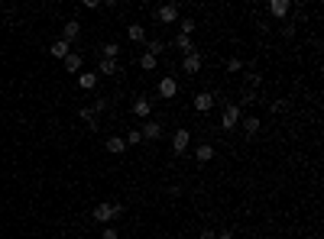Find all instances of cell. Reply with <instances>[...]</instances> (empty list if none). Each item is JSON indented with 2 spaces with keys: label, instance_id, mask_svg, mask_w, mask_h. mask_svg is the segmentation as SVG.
Listing matches in <instances>:
<instances>
[{
  "label": "cell",
  "instance_id": "20",
  "mask_svg": "<svg viewBox=\"0 0 324 239\" xmlns=\"http://www.w3.org/2000/svg\"><path fill=\"white\" fill-rule=\"evenodd\" d=\"M156 65H159V58H156V55H149V52L139 55V68H143V71H156Z\"/></svg>",
  "mask_w": 324,
  "mask_h": 239
},
{
  "label": "cell",
  "instance_id": "27",
  "mask_svg": "<svg viewBox=\"0 0 324 239\" xmlns=\"http://www.w3.org/2000/svg\"><path fill=\"white\" fill-rule=\"evenodd\" d=\"M100 236H104V239H117V236H120V230H117V226H104Z\"/></svg>",
  "mask_w": 324,
  "mask_h": 239
},
{
  "label": "cell",
  "instance_id": "8",
  "mask_svg": "<svg viewBox=\"0 0 324 239\" xmlns=\"http://www.w3.org/2000/svg\"><path fill=\"white\" fill-rule=\"evenodd\" d=\"M175 94H178V81H175V78H162V81H159V97H162V101H172Z\"/></svg>",
  "mask_w": 324,
  "mask_h": 239
},
{
  "label": "cell",
  "instance_id": "11",
  "mask_svg": "<svg viewBox=\"0 0 324 239\" xmlns=\"http://www.w3.org/2000/svg\"><path fill=\"white\" fill-rule=\"evenodd\" d=\"M172 49H178V52H194V46H192V36H182V32H175V39H172Z\"/></svg>",
  "mask_w": 324,
  "mask_h": 239
},
{
  "label": "cell",
  "instance_id": "3",
  "mask_svg": "<svg viewBox=\"0 0 324 239\" xmlns=\"http://www.w3.org/2000/svg\"><path fill=\"white\" fill-rule=\"evenodd\" d=\"M237 123H240V104H227L224 113H221V126H224V130H233Z\"/></svg>",
  "mask_w": 324,
  "mask_h": 239
},
{
  "label": "cell",
  "instance_id": "29",
  "mask_svg": "<svg viewBox=\"0 0 324 239\" xmlns=\"http://www.w3.org/2000/svg\"><path fill=\"white\" fill-rule=\"evenodd\" d=\"M104 107H107V101H94L91 104V113H104Z\"/></svg>",
  "mask_w": 324,
  "mask_h": 239
},
{
  "label": "cell",
  "instance_id": "13",
  "mask_svg": "<svg viewBox=\"0 0 324 239\" xmlns=\"http://www.w3.org/2000/svg\"><path fill=\"white\" fill-rule=\"evenodd\" d=\"M78 32H81V23H78V20H68V23L62 26V39L68 46H71V39H78Z\"/></svg>",
  "mask_w": 324,
  "mask_h": 239
},
{
  "label": "cell",
  "instance_id": "4",
  "mask_svg": "<svg viewBox=\"0 0 324 239\" xmlns=\"http://www.w3.org/2000/svg\"><path fill=\"white\" fill-rule=\"evenodd\" d=\"M214 104H217V97H214L211 91L194 94V110H198V113H211V110H214Z\"/></svg>",
  "mask_w": 324,
  "mask_h": 239
},
{
  "label": "cell",
  "instance_id": "16",
  "mask_svg": "<svg viewBox=\"0 0 324 239\" xmlns=\"http://www.w3.org/2000/svg\"><path fill=\"white\" fill-rule=\"evenodd\" d=\"M78 84L85 87V91H94L97 87V71H81L78 75Z\"/></svg>",
  "mask_w": 324,
  "mask_h": 239
},
{
  "label": "cell",
  "instance_id": "32",
  "mask_svg": "<svg viewBox=\"0 0 324 239\" xmlns=\"http://www.w3.org/2000/svg\"><path fill=\"white\" fill-rule=\"evenodd\" d=\"M217 239H233V233H227V230H224V233H217Z\"/></svg>",
  "mask_w": 324,
  "mask_h": 239
},
{
  "label": "cell",
  "instance_id": "2",
  "mask_svg": "<svg viewBox=\"0 0 324 239\" xmlns=\"http://www.w3.org/2000/svg\"><path fill=\"white\" fill-rule=\"evenodd\" d=\"M156 20H159L162 26H172V23H178L182 16H178V7H175V3H162V7L156 10Z\"/></svg>",
  "mask_w": 324,
  "mask_h": 239
},
{
  "label": "cell",
  "instance_id": "26",
  "mask_svg": "<svg viewBox=\"0 0 324 239\" xmlns=\"http://www.w3.org/2000/svg\"><path fill=\"white\" fill-rule=\"evenodd\" d=\"M136 142H143V136H139V130H130L127 133V146H136Z\"/></svg>",
  "mask_w": 324,
  "mask_h": 239
},
{
  "label": "cell",
  "instance_id": "5",
  "mask_svg": "<svg viewBox=\"0 0 324 239\" xmlns=\"http://www.w3.org/2000/svg\"><path fill=\"white\" fill-rule=\"evenodd\" d=\"M188 142H192V133H188V130H175V133H172V152H175V155L185 152Z\"/></svg>",
  "mask_w": 324,
  "mask_h": 239
},
{
  "label": "cell",
  "instance_id": "14",
  "mask_svg": "<svg viewBox=\"0 0 324 239\" xmlns=\"http://www.w3.org/2000/svg\"><path fill=\"white\" fill-rule=\"evenodd\" d=\"M149 110H153V104H149V97H136L133 101V113L143 116V120H149Z\"/></svg>",
  "mask_w": 324,
  "mask_h": 239
},
{
  "label": "cell",
  "instance_id": "9",
  "mask_svg": "<svg viewBox=\"0 0 324 239\" xmlns=\"http://www.w3.org/2000/svg\"><path fill=\"white\" fill-rule=\"evenodd\" d=\"M49 55H52V58H62V62H65V58L71 55V46L65 42V39H55L52 46H49Z\"/></svg>",
  "mask_w": 324,
  "mask_h": 239
},
{
  "label": "cell",
  "instance_id": "6",
  "mask_svg": "<svg viewBox=\"0 0 324 239\" xmlns=\"http://www.w3.org/2000/svg\"><path fill=\"white\" fill-rule=\"evenodd\" d=\"M182 71H185V75H198V71H201V52H198V49L182 58Z\"/></svg>",
  "mask_w": 324,
  "mask_h": 239
},
{
  "label": "cell",
  "instance_id": "12",
  "mask_svg": "<svg viewBox=\"0 0 324 239\" xmlns=\"http://www.w3.org/2000/svg\"><path fill=\"white\" fill-rule=\"evenodd\" d=\"M289 10H292V3H289V0H272V3H269V13L276 16V20L289 16Z\"/></svg>",
  "mask_w": 324,
  "mask_h": 239
},
{
  "label": "cell",
  "instance_id": "15",
  "mask_svg": "<svg viewBox=\"0 0 324 239\" xmlns=\"http://www.w3.org/2000/svg\"><path fill=\"white\" fill-rule=\"evenodd\" d=\"M107 152L110 155H124L127 152V139L124 136H110L107 139Z\"/></svg>",
  "mask_w": 324,
  "mask_h": 239
},
{
  "label": "cell",
  "instance_id": "23",
  "mask_svg": "<svg viewBox=\"0 0 324 239\" xmlns=\"http://www.w3.org/2000/svg\"><path fill=\"white\" fill-rule=\"evenodd\" d=\"M243 130H247V136L253 139L256 133H259V116H247V120H243Z\"/></svg>",
  "mask_w": 324,
  "mask_h": 239
},
{
  "label": "cell",
  "instance_id": "25",
  "mask_svg": "<svg viewBox=\"0 0 324 239\" xmlns=\"http://www.w3.org/2000/svg\"><path fill=\"white\" fill-rule=\"evenodd\" d=\"M146 52L149 55H156V58H159L162 52H165V42H162V39H149V46H146Z\"/></svg>",
  "mask_w": 324,
  "mask_h": 239
},
{
  "label": "cell",
  "instance_id": "7",
  "mask_svg": "<svg viewBox=\"0 0 324 239\" xmlns=\"http://www.w3.org/2000/svg\"><path fill=\"white\" fill-rule=\"evenodd\" d=\"M139 136H143V139H149V142L162 139V123H156V120H146V123L139 126Z\"/></svg>",
  "mask_w": 324,
  "mask_h": 239
},
{
  "label": "cell",
  "instance_id": "21",
  "mask_svg": "<svg viewBox=\"0 0 324 239\" xmlns=\"http://www.w3.org/2000/svg\"><path fill=\"white\" fill-rule=\"evenodd\" d=\"M78 116H81V123H85L88 130H97V120H94L91 107H81V110H78Z\"/></svg>",
  "mask_w": 324,
  "mask_h": 239
},
{
  "label": "cell",
  "instance_id": "1",
  "mask_svg": "<svg viewBox=\"0 0 324 239\" xmlns=\"http://www.w3.org/2000/svg\"><path fill=\"white\" fill-rule=\"evenodd\" d=\"M120 213H124L120 204H97V207H94V220L104 223V226H110V220H117Z\"/></svg>",
  "mask_w": 324,
  "mask_h": 239
},
{
  "label": "cell",
  "instance_id": "28",
  "mask_svg": "<svg viewBox=\"0 0 324 239\" xmlns=\"http://www.w3.org/2000/svg\"><path fill=\"white\" fill-rule=\"evenodd\" d=\"M243 68V62H240V58H227V71H240Z\"/></svg>",
  "mask_w": 324,
  "mask_h": 239
},
{
  "label": "cell",
  "instance_id": "17",
  "mask_svg": "<svg viewBox=\"0 0 324 239\" xmlns=\"http://www.w3.org/2000/svg\"><path fill=\"white\" fill-rule=\"evenodd\" d=\"M194 159H198L201 165H208L211 159H214V146H208V142H201V146L194 149Z\"/></svg>",
  "mask_w": 324,
  "mask_h": 239
},
{
  "label": "cell",
  "instance_id": "30",
  "mask_svg": "<svg viewBox=\"0 0 324 239\" xmlns=\"http://www.w3.org/2000/svg\"><path fill=\"white\" fill-rule=\"evenodd\" d=\"M81 7H85V10H97V7H100V0H85Z\"/></svg>",
  "mask_w": 324,
  "mask_h": 239
},
{
  "label": "cell",
  "instance_id": "19",
  "mask_svg": "<svg viewBox=\"0 0 324 239\" xmlns=\"http://www.w3.org/2000/svg\"><path fill=\"white\" fill-rule=\"evenodd\" d=\"M117 55H120V42H104L100 46V58H114L117 62Z\"/></svg>",
  "mask_w": 324,
  "mask_h": 239
},
{
  "label": "cell",
  "instance_id": "10",
  "mask_svg": "<svg viewBox=\"0 0 324 239\" xmlns=\"http://www.w3.org/2000/svg\"><path fill=\"white\" fill-rule=\"evenodd\" d=\"M127 39H130V42H146V26H143V23H130V26H127Z\"/></svg>",
  "mask_w": 324,
  "mask_h": 239
},
{
  "label": "cell",
  "instance_id": "24",
  "mask_svg": "<svg viewBox=\"0 0 324 239\" xmlns=\"http://www.w3.org/2000/svg\"><path fill=\"white\" fill-rule=\"evenodd\" d=\"M194 26H198V23H194L192 16H185V20H178V32H182V36H192V32H194Z\"/></svg>",
  "mask_w": 324,
  "mask_h": 239
},
{
  "label": "cell",
  "instance_id": "31",
  "mask_svg": "<svg viewBox=\"0 0 324 239\" xmlns=\"http://www.w3.org/2000/svg\"><path fill=\"white\" fill-rule=\"evenodd\" d=\"M201 239H217V233L214 230H201Z\"/></svg>",
  "mask_w": 324,
  "mask_h": 239
},
{
  "label": "cell",
  "instance_id": "18",
  "mask_svg": "<svg viewBox=\"0 0 324 239\" xmlns=\"http://www.w3.org/2000/svg\"><path fill=\"white\" fill-rule=\"evenodd\" d=\"M62 65H65V71H68V75H81V55H78V52H71Z\"/></svg>",
  "mask_w": 324,
  "mask_h": 239
},
{
  "label": "cell",
  "instance_id": "22",
  "mask_svg": "<svg viewBox=\"0 0 324 239\" xmlns=\"http://www.w3.org/2000/svg\"><path fill=\"white\" fill-rule=\"evenodd\" d=\"M117 68H120V65H117L114 58H100V65H97L100 75H117Z\"/></svg>",
  "mask_w": 324,
  "mask_h": 239
}]
</instances>
